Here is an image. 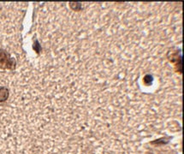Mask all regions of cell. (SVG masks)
<instances>
[{"label": "cell", "mask_w": 184, "mask_h": 154, "mask_svg": "<svg viewBox=\"0 0 184 154\" xmlns=\"http://www.w3.org/2000/svg\"><path fill=\"white\" fill-rule=\"evenodd\" d=\"M69 5L74 10H79L81 8V4L80 3H70Z\"/></svg>", "instance_id": "obj_3"}, {"label": "cell", "mask_w": 184, "mask_h": 154, "mask_svg": "<svg viewBox=\"0 0 184 154\" xmlns=\"http://www.w3.org/2000/svg\"><path fill=\"white\" fill-rule=\"evenodd\" d=\"M15 62L13 58H10V55L3 50H0V67L3 69L15 68Z\"/></svg>", "instance_id": "obj_1"}, {"label": "cell", "mask_w": 184, "mask_h": 154, "mask_svg": "<svg viewBox=\"0 0 184 154\" xmlns=\"http://www.w3.org/2000/svg\"><path fill=\"white\" fill-rule=\"evenodd\" d=\"M33 49L37 51V52H40V46H39V44H38V41L36 40L35 41V45L33 46Z\"/></svg>", "instance_id": "obj_4"}, {"label": "cell", "mask_w": 184, "mask_h": 154, "mask_svg": "<svg viewBox=\"0 0 184 154\" xmlns=\"http://www.w3.org/2000/svg\"><path fill=\"white\" fill-rule=\"evenodd\" d=\"M9 97V90L4 87H0V102H4Z\"/></svg>", "instance_id": "obj_2"}]
</instances>
